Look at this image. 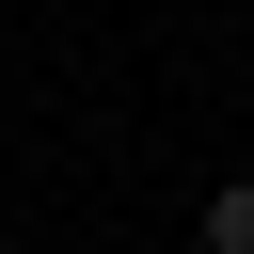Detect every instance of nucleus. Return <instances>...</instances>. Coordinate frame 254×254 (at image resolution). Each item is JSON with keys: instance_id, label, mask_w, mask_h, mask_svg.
<instances>
[{"instance_id": "1", "label": "nucleus", "mask_w": 254, "mask_h": 254, "mask_svg": "<svg viewBox=\"0 0 254 254\" xmlns=\"http://www.w3.org/2000/svg\"><path fill=\"white\" fill-rule=\"evenodd\" d=\"M206 254H254V175H238V190H206Z\"/></svg>"}]
</instances>
